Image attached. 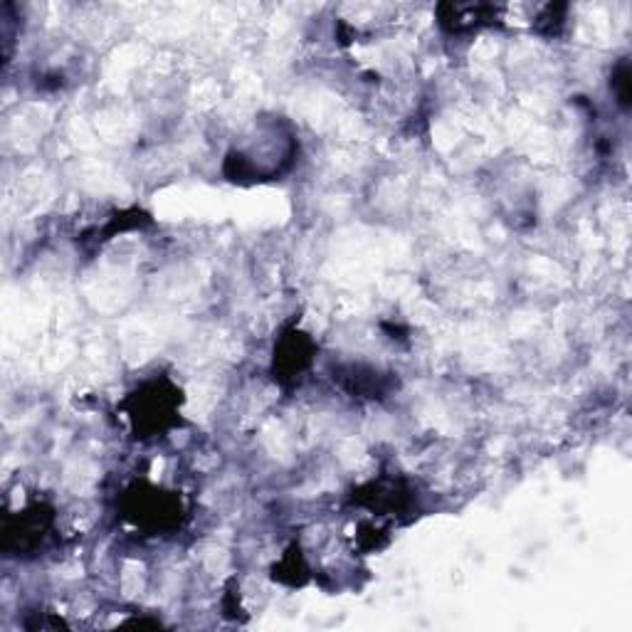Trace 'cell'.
I'll return each instance as SVG.
<instances>
[{
  "instance_id": "obj_1",
  "label": "cell",
  "mask_w": 632,
  "mask_h": 632,
  "mask_svg": "<svg viewBox=\"0 0 632 632\" xmlns=\"http://www.w3.org/2000/svg\"><path fill=\"white\" fill-rule=\"evenodd\" d=\"M176 388L166 381L146 383L141 391H136L129 398L131 408V423L136 433H144L141 438H151L154 433H161L168 425H173V413L178 408Z\"/></svg>"
},
{
  "instance_id": "obj_2",
  "label": "cell",
  "mask_w": 632,
  "mask_h": 632,
  "mask_svg": "<svg viewBox=\"0 0 632 632\" xmlns=\"http://www.w3.org/2000/svg\"><path fill=\"white\" fill-rule=\"evenodd\" d=\"M52 529V514L33 507L20 514L15 524L6 526V551H35L48 541V531Z\"/></svg>"
},
{
  "instance_id": "obj_3",
  "label": "cell",
  "mask_w": 632,
  "mask_h": 632,
  "mask_svg": "<svg viewBox=\"0 0 632 632\" xmlns=\"http://www.w3.org/2000/svg\"><path fill=\"white\" fill-rule=\"evenodd\" d=\"M312 354H314V344L307 334L289 331L287 336H284L275 349V373L280 376V381L299 378L304 371H307L312 364Z\"/></svg>"
},
{
  "instance_id": "obj_4",
  "label": "cell",
  "mask_w": 632,
  "mask_h": 632,
  "mask_svg": "<svg viewBox=\"0 0 632 632\" xmlns=\"http://www.w3.org/2000/svg\"><path fill=\"white\" fill-rule=\"evenodd\" d=\"M339 383L349 391L351 396H361V398H381V393H386V381L383 376H378L373 368L366 366H349L341 368Z\"/></svg>"
}]
</instances>
